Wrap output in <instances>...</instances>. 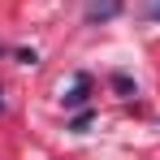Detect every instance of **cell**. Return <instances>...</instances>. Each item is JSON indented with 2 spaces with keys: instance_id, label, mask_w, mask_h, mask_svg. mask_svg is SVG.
Returning a JSON list of instances; mask_svg holds the SVG:
<instances>
[{
  "instance_id": "6da1fadb",
  "label": "cell",
  "mask_w": 160,
  "mask_h": 160,
  "mask_svg": "<svg viewBox=\"0 0 160 160\" xmlns=\"http://www.w3.org/2000/svg\"><path fill=\"white\" fill-rule=\"evenodd\" d=\"M126 9V0H82V22L87 26H104Z\"/></svg>"
},
{
  "instance_id": "7a4b0ae2",
  "label": "cell",
  "mask_w": 160,
  "mask_h": 160,
  "mask_svg": "<svg viewBox=\"0 0 160 160\" xmlns=\"http://www.w3.org/2000/svg\"><path fill=\"white\" fill-rule=\"evenodd\" d=\"M87 95H91V74H74V87L61 100H65V108H87Z\"/></svg>"
},
{
  "instance_id": "3957f363",
  "label": "cell",
  "mask_w": 160,
  "mask_h": 160,
  "mask_svg": "<svg viewBox=\"0 0 160 160\" xmlns=\"http://www.w3.org/2000/svg\"><path fill=\"white\" fill-rule=\"evenodd\" d=\"M138 18L143 22H160V0H138Z\"/></svg>"
},
{
  "instance_id": "277c9868",
  "label": "cell",
  "mask_w": 160,
  "mask_h": 160,
  "mask_svg": "<svg viewBox=\"0 0 160 160\" xmlns=\"http://www.w3.org/2000/svg\"><path fill=\"white\" fill-rule=\"evenodd\" d=\"M91 117H95L91 108H78V117L69 121V130H74V134H87V130H91Z\"/></svg>"
},
{
  "instance_id": "5b68a950",
  "label": "cell",
  "mask_w": 160,
  "mask_h": 160,
  "mask_svg": "<svg viewBox=\"0 0 160 160\" xmlns=\"http://www.w3.org/2000/svg\"><path fill=\"white\" fill-rule=\"evenodd\" d=\"M112 87H117L121 95H134V78L130 74H112Z\"/></svg>"
},
{
  "instance_id": "8992f818",
  "label": "cell",
  "mask_w": 160,
  "mask_h": 160,
  "mask_svg": "<svg viewBox=\"0 0 160 160\" xmlns=\"http://www.w3.org/2000/svg\"><path fill=\"white\" fill-rule=\"evenodd\" d=\"M18 61H22V65H35V61H39V52H35V48H22V52H18Z\"/></svg>"
},
{
  "instance_id": "52a82bcc",
  "label": "cell",
  "mask_w": 160,
  "mask_h": 160,
  "mask_svg": "<svg viewBox=\"0 0 160 160\" xmlns=\"http://www.w3.org/2000/svg\"><path fill=\"white\" fill-rule=\"evenodd\" d=\"M0 112H4V91H0Z\"/></svg>"
},
{
  "instance_id": "ba28073f",
  "label": "cell",
  "mask_w": 160,
  "mask_h": 160,
  "mask_svg": "<svg viewBox=\"0 0 160 160\" xmlns=\"http://www.w3.org/2000/svg\"><path fill=\"white\" fill-rule=\"evenodd\" d=\"M0 56H4V43H0Z\"/></svg>"
}]
</instances>
